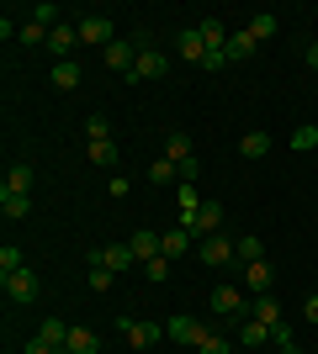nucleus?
I'll list each match as a JSON object with an SVG mask.
<instances>
[{
  "label": "nucleus",
  "instance_id": "f257e3e1",
  "mask_svg": "<svg viewBox=\"0 0 318 354\" xmlns=\"http://www.w3.org/2000/svg\"><path fill=\"white\" fill-rule=\"evenodd\" d=\"M165 339H175V344H191V349H202V344L212 339V328L202 323V317H170V323H165Z\"/></svg>",
  "mask_w": 318,
  "mask_h": 354
},
{
  "label": "nucleus",
  "instance_id": "f03ea898",
  "mask_svg": "<svg viewBox=\"0 0 318 354\" xmlns=\"http://www.w3.org/2000/svg\"><path fill=\"white\" fill-rule=\"evenodd\" d=\"M117 328H122V339L133 344V349H154V344L165 339V328H159V323H143V317H117Z\"/></svg>",
  "mask_w": 318,
  "mask_h": 354
},
{
  "label": "nucleus",
  "instance_id": "7ed1b4c3",
  "mask_svg": "<svg viewBox=\"0 0 318 354\" xmlns=\"http://www.w3.org/2000/svg\"><path fill=\"white\" fill-rule=\"evenodd\" d=\"M0 286H6V296H11V301H21V307H32V301H37V291H43V281H37L32 270H11V275H0Z\"/></svg>",
  "mask_w": 318,
  "mask_h": 354
},
{
  "label": "nucleus",
  "instance_id": "20e7f679",
  "mask_svg": "<svg viewBox=\"0 0 318 354\" xmlns=\"http://www.w3.org/2000/svg\"><path fill=\"white\" fill-rule=\"evenodd\" d=\"M75 27H80V43H91V48H112V43H117L112 16H80Z\"/></svg>",
  "mask_w": 318,
  "mask_h": 354
},
{
  "label": "nucleus",
  "instance_id": "39448f33",
  "mask_svg": "<svg viewBox=\"0 0 318 354\" xmlns=\"http://www.w3.org/2000/svg\"><path fill=\"white\" fill-rule=\"evenodd\" d=\"M91 265H106L112 275H117V270L138 265V254H133V243H106V249H91Z\"/></svg>",
  "mask_w": 318,
  "mask_h": 354
},
{
  "label": "nucleus",
  "instance_id": "423d86ee",
  "mask_svg": "<svg viewBox=\"0 0 318 354\" xmlns=\"http://www.w3.org/2000/svg\"><path fill=\"white\" fill-rule=\"evenodd\" d=\"M165 74H170V59L159 53V48H149V53H138V64H133V74H127V80H133V85H143V80H149V85H154V80H165Z\"/></svg>",
  "mask_w": 318,
  "mask_h": 354
},
{
  "label": "nucleus",
  "instance_id": "0eeeda50",
  "mask_svg": "<svg viewBox=\"0 0 318 354\" xmlns=\"http://www.w3.org/2000/svg\"><path fill=\"white\" fill-rule=\"evenodd\" d=\"M181 227H186L191 238H212L218 227H223V201H202V212H197L191 222H181Z\"/></svg>",
  "mask_w": 318,
  "mask_h": 354
},
{
  "label": "nucleus",
  "instance_id": "6e6552de",
  "mask_svg": "<svg viewBox=\"0 0 318 354\" xmlns=\"http://www.w3.org/2000/svg\"><path fill=\"white\" fill-rule=\"evenodd\" d=\"M101 64H106V69H117L122 80H127V74H133V64H138V43H127V37H117V43H112V48H101Z\"/></svg>",
  "mask_w": 318,
  "mask_h": 354
},
{
  "label": "nucleus",
  "instance_id": "1a4fd4ad",
  "mask_svg": "<svg viewBox=\"0 0 318 354\" xmlns=\"http://www.w3.org/2000/svg\"><path fill=\"white\" fill-rule=\"evenodd\" d=\"M207 301H212V312H223V317H244V312H249V301H244V286H218Z\"/></svg>",
  "mask_w": 318,
  "mask_h": 354
},
{
  "label": "nucleus",
  "instance_id": "9d476101",
  "mask_svg": "<svg viewBox=\"0 0 318 354\" xmlns=\"http://www.w3.org/2000/svg\"><path fill=\"white\" fill-rule=\"evenodd\" d=\"M75 43H80V27L75 21H59V27L48 32V48H53V64H64L69 53H75Z\"/></svg>",
  "mask_w": 318,
  "mask_h": 354
},
{
  "label": "nucleus",
  "instance_id": "9b49d317",
  "mask_svg": "<svg viewBox=\"0 0 318 354\" xmlns=\"http://www.w3.org/2000/svg\"><path fill=\"white\" fill-rule=\"evenodd\" d=\"M271 286H276V270L265 265V259L244 265V291H249V296H271Z\"/></svg>",
  "mask_w": 318,
  "mask_h": 354
},
{
  "label": "nucleus",
  "instance_id": "f8f14e48",
  "mask_svg": "<svg viewBox=\"0 0 318 354\" xmlns=\"http://www.w3.org/2000/svg\"><path fill=\"white\" fill-rule=\"evenodd\" d=\"M202 259H207V265H228V259H233V238H223V233H212V238H202Z\"/></svg>",
  "mask_w": 318,
  "mask_h": 354
},
{
  "label": "nucleus",
  "instance_id": "ddd939ff",
  "mask_svg": "<svg viewBox=\"0 0 318 354\" xmlns=\"http://www.w3.org/2000/svg\"><path fill=\"white\" fill-rule=\"evenodd\" d=\"M32 180H37V169H32L27 159L21 164H11V169H6V185H0V191H16V196H32Z\"/></svg>",
  "mask_w": 318,
  "mask_h": 354
},
{
  "label": "nucleus",
  "instance_id": "4468645a",
  "mask_svg": "<svg viewBox=\"0 0 318 354\" xmlns=\"http://www.w3.org/2000/svg\"><path fill=\"white\" fill-rule=\"evenodd\" d=\"M197 32H202V43H207V53L228 48V37H233V32H228L223 21H218V16H202V21H197Z\"/></svg>",
  "mask_w": 318,
  "mask_h": 354
},
{
  "label": "nucleus",
  "instance_id": "2eb2a0df",
  "mask_svg": "<svg viewBox=\"0 0 318 354\" xmlns=\"http://www.w3.org/2000/svg\"><path fill=\"white\" fill-rule=\"evenodd\" d=\"M186 249H191V233H186V227H170V233H159V254H165V259H181Z\"/></svg>",
  "mask_w": 318,
  "mask_h": 354
},
{
  "label": "nucleus",
  "instance_id": "dca6fc26",
  "mask_svg": "<svg viewBox=\"0 0 318 354\" xmlns=\"http://www.w3.org/2000/svg\"><path fill=\"white\" fill-rule=\"evenodd\" d=\"M181 59L186 64H202V59H207V43H202L197 27H181Z\"/></svg>",
  "mask_w": 318,
  "mask_h": 354
},
{
  "label": "nucleus",
  "instance_id": "f3484780",
  "mask_svg": "<svg viewBox=\"0 0 318 354\" xmlns=\"http://www.w3.org/2000/svg\"><path fill=\"white\" fill-rule=\"evenodd\" d=\"M127 243H133V254H138V265H149L154 254H159V233H149V227H138V233L127 238Z\"/></svg>",
  "mask_w": 318,
  "mask_h": 354
},
{
  "label": "nucleus",
  "instance_id": "a211bd4d",
  "mask_svg": "<svg viewBox=\"0 0 318 354\" xmlns=\"http://www.w3.org/2000/svg\"><path fill=\"white\" fill-rule=\"evenodd\" d=\"M69 354H101V339H96L91 328H69V344H64Z\"/></svg>",
  "mask_w": 318,
  "mask_h": 354
},
{
  "label": "nucleus",
  "instance_id": "6ab92c4d",
  "mask_svg": "<svg viewBox=\"0 0 318 354\" xmlns=\"http://www.w3.org/2000/svg\"><path fill=\"white\" fill-rule=\"evenodd\" d=\"M85 153H91V164H101V169H112V164H117V143H112V138H91V143H85Z\"/></svg>",
  "mask_w": 318,
  "mask_h": 354
},
{
  "label": "nucleus",
  "instance_id": "aec40b11",
  "mask_svg": "<svg viewBox=\"0 0 318 354\" xmlns=\"http://www.w3.org/2000/svg\"><path fill=\"white\" fill-rule=\"evenodd\" d=\"M249 317H260L265 328H276V323H281V307H276V296H255V301H249Z\"/></svg>",
  "mask_w": 318,
  "mask_h": 354
},
{
  "label": "nucleus",
  "instance_id": "412c9836",
  "mask_svg": "<svg viewBox=\"0 0 318 354\" xmlns=\"http://www.w3.org/2000/svg\"><path fill=\"white\" fill-rule=\"evenodd\" d=\"M0 212H6V217L11 222H21L32 212V196H16V191H0Z\"/></svg>",
  "mask_w": 318,
  "mask_h": 354
},
{
  "label": "nucleus",
  "instance_id": "4be33fe9",
  "mask_svg": "<svg viewBox=\"0 0 318 354\" xmlns=\"http://www.w3.org/2000/svg\"><path fill=\"white\" fill-rule=\"evenodd\" d=\"M80 80H85V69H80L75 59H64V64H53V85H59V90H75Z\"/></svg>",
  "mask_w": 318,
  "mask_h": 354
},
{
  "label": "nucleus",
  "instance_id": "5701e85b",
  "mask_svg": "<svg viewBox=\"0 0 318 354\" xmlns=\"http://www.w3.org/2000/svg\"><path fill=\"white\" fill-rule=\"evenodd\" d=\"M233 259H239V265H255V259H265V254H260V238H255V233L233 238Z\"/></svg>",
  "mask_w": 318,
  "mask_h": 354
},
{
  "label": "nucleus",
  "instance_id": "b1692460",
  "mask_svg": "<svg viewBox=\"0 0 318 354\" xmlns=\"http://www.w3.org/2000/svg\"><path fill=\"white\" fill-rule=\"evenodd\" d=\"M191 153H197V148H191V138H186V133H170V138H165V159H170V164L191 159Z\"/></svg>",
  "mask_w": 318,
  "mask_h": 354
},
{
  "label": "nucleus",
  "instance_id": "393cba45",
  "mask_svg": "<svg viewBox=\"0 0 318 354\" xmlns=\"http://www.w3.org/2000/svg\"><path fill=\"white\" fill-rule=\"evenodd\" d=\"M255 37H249V27H244V32H233V37H228V59H255Z\"/></svg>",
  "mask_w": 318,
  "mask_h": 354
},
{
  "label": "nucleus",
  "instance_id": "a878e982",
  "mask_svg": "<svg viewBox=\"0 0 318 354\" xmlns=\"http://www.w3.org/2000/svg\"><path fill=\"white\" fill-rule=\"evenodd\" d=\"M265 148H271V138H265V133H244L239 138V153H244V159H265Z\"/></svg>",
  "mask_w": 318,
  "mask_h": 354
},
{
  "label": "nucleus",
  "instance_id": "bb28decb",
  "mask_svg": "<svg viewBox=\"0 0 318 354\" xmlns=\"http://www.w3.org/2000/svg\"><path fill=\"white\" fill-rule=\"evenodd\" d=\"M265 339H271V328L260 323V317H249V323L239 328V344H249V349H260V344H265Z\"/></svg>",
  "mask_w": 318,
  "mask_h": 354
},
{
  "label": "nucleus",
  "instance_id": "cd10ccee",
  "mask_svg": "<svg viewBox=\"0 0 318 354\" xmlns=\"http://www.w3.org/2000/svg\"><path fill=\"white\" fill-rule=\"evenodd\" d=\"M292 148H297V153L318 148V122H303V127H292Z\"/></svg>",
  "mask_w": 318,
  "mask_h": 354
},
{
  "label": "nucleus",
  "instance_id": "c85d7f7f",
  "mask_svg": "<svg viewBox=\"0 0 318 354\" xmlns=\"http://www.w3.org/2000/svg\"><path fill=\"white\" fill-rule=\"evenodd\" d=\"M138 270H143V275H149V281L159 286V281H170V270H175V259H165V254H154L149 265H138Z\"/></svg>",
  "mask_w": 318,
  "mask_h": 354
},
{
  "label": "nucleus",
  "instance_id": "c756f323",
  "mask_svg": "<svg viewBox=\"0 0 318 354\" xmlns=\"http://www.w3.org/2000/svg\"><path fill=\"white\" fill-rule=\"evenodd\" d=\"M149 180H154V185H170V180H181V169H175V164H170L165 153H159V159L149 164Z\"/></svg>",
  "mask_w": 318,
  "mask_h": 354
},
{
  "label": "nucleus",
  "instance_id": "7c9ffc66",
  "mask_svg": "<svg viewBox=\"0 0 318 354\" xmlns=\"http://www.w3.org/2000/svg\"><path fill=\"white\" fill-rule=\"evenodd\" d=\"M27 21H37V27L53 32V27H59V6H48V0H43V6H32V11H27Z\"/></svg>",
  "mask_w": 318,
  "mask_h": 354
},
{
  "label": "nucleus",
  "instance_id": "2f4dec72",
  "mask_svg": "<svg viewBox=\"0 0 318 354\" xmlns=\"http://www.w3.org/2000/svg\"><path fill=\"white\" fill-rule=\"evenodd\" d=\"M37 339H48V344H69V323H59V317H48V323L37 328Z\"/></svg>",
  "mask_w": 318,
  "mask_h": 354
},
{
  "label": "nucleus",
  "instance_id": "473e14b6",
  "mask_svg": "<svg viewBox=\"0 0 318 354\" xmlns=\"http://www.w3.org/2000/svg\"><path fill=\"white\" fill-rule=\"evenodd\" d=\"M249 37H255V43L276 37V16H249Z\"/></svg>",
  "mask_w": 318,
  "mask_h": 354
},
{
  "label": "nucleus",
  "instance_id": "72a5a7b5",
  "mask_svg": "<svg viewBox=\"0 0 318 354\" xmlns=\"http://www.w3.org/2000/svg\"><path fill=\"white\" fill-rule=\"evenodd\" d=\"M16 37H21L27 48H37V43H48V27H37V21H21V27H16Z\"/></svg>",
  "mask_w": 318,
  "mask_h": 354
},
{
  "label": "nucleus",
  "instance_id": "f704fd0d",
  "mask_svg": "<svg viewBox=\"0 0 318 354\" xmlns=\"http://www.w3.org/2000/svg\"><path fill=\"white\" fill-rule=\"evenodd\" d=\"M11 270H21V249L6 243V249H0V275H11Z\"/></svg>",
  "mask_w": 318,
  "mask_h": 354
},
{
  "label": "nucleus",
  "instance_id": "c9c22d12",
  "mask_svg": "<svg viewBox=\"0 0 318 354\" xmlns=\"http://www.w3.org/2000/svg\"><path fill=\"white\" fill-rule=\"evenodd\" d=\"M175 169H181V185H197V175H202V159L191 153V159H181Z\"/></svg>",
  "mask_w": 318,
  "mask_h": 354
},
{
  "label": "nucleus",
  "instance_id": "e433bc0d",
  "mask_svg": "<svg viewBox=\"0 0 318 354\" xmlns=\"http://www.w3.org/2000/svg\"><path fill=\"white\" fill-rule=\"evenodd\" d=\"M91 291H112V270L106 265H91Z\"/></svg>",
  "mask_w": 318,
  "mask_h": 354
},
{
  "label": "nucleus",
  "instance_id": "4c0bfd02",
  "mask_svg": "<svg viewBox=\"0 0 318 354\" xmlns=\"http://www.w3.org/2000/svg\"><path fill=\"white\" fill-rule=\"evenodd\" d=\"M21 354H69V349H64V344H48V339H32Z\"/></svg>",
  "mask_w": 318,
  "mask_h": 354
},
{
  "label": "nucleus",
  "instance_id": "58836bf2",
  "mask_svg": "<svg viewBox=\"0 0 318 354\" xmlns=\"http://www.w3.org/2000/svg\"><path fill=\"white\" fill-rule=\"evenodd\" d=\"M85 133H91V138H112V122H106V117H91V122H85Z\"/></svg>",
  "mask_w": 318,
  "mask_h": 354
},
{
  "label": "nucleus",
  "instance_id": "ea45409f",
  "mask_svg": "<svg viewBox=\"0 0 318 354\" xmlns=\"http://www.w3.org/2000/svg\"><path fill=\"white\" fill-rule=\"evenodd\" d=\"M106 191H112V196H127V191H133V180H127V175H112V180H106Z\"/></svg>",
  "mask_w": 318,
  "mask_h": 354
},
{
  "label": "nucleus",
  "instance_id": "a19ab883",
  "mask_svg": "<svg viewBox=\"0 0 318 354\" xmlns=\"http://www.w3.org/2000/svg\"><path fill=\"white\" fill-rule=\"evenodd\" d=\"M223 64H233V59H228V48H218V53H207V59H202V69H223Z\"/></svg>",
  "mask_w": 318,
  "mask_h": 354
},
{
  "label": "nucleus",
  "instance_id": "79ce46f5",
  "mask_svg": "<svg viewBox=\"0 0 318 354\" xmlns=\"http://www.w3.org/2000/svg\"><path fill=\"white\" fill-rule=\"evenodd\" d=\"M197 354H228V339H218V333H212V339L207 344H202V349Z\"/></svg>",
  "mask_w": 318,
  "mask_h": 354
},
{
  "label": "nucleus",
  "instance_id": "37998d69",
  "mask_svg": "<svg viewBox=\"0 0 318 354\" xmlns=\"http://www.w3.org/2000/svg\"><path fill=\"white\" fill-rule=\"evenodd\" d=\"M308 323H313V328H318V291H313V296H308Z\"/></svg>",
  "mask_w": 318,
  "mask_h": 354
},
{
  "label": "nucleus",
  "instance_id": "c03bdc74",
  "mask_svg": "<svg viewBox=\"0 0 318 354\" xmlns=\"http://www.w3.org/2000/svg\"><path fill=\"white\" fill-rule=\"evenodd\" d=\"M308 69L318 74V43H308Z\"/></svg>",
  "mask_w": 318,
  "mask_h": 354
},
{
  "label": "nucleus",
  "instance_id": "a18cd8bd",
  "mask_svg": "<svg viewBox=\"0 0 318 354\" xmlns=\"http://www.w3.org/2000/svg\"><path fill=\"white\" fill-rule=\"evenodd\" d=\"M281 354H297V349H281Z\"/></svg>",
  "mask_w": 318,
  "mask_h": 354
}]
</instances>
